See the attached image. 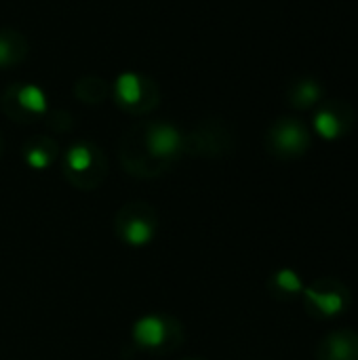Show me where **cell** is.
<instances>
[{
	"label": "cell",
	"instance_id": "cell-12",
	"mask_svg": "<svg viewBox=\"0 0 358 360\" xmlns=\"http://www.w3.org/2000/svg\"><path fill=\"white\" fill-rule=\"evenodd\" d=\"M68 165L72 171L76 173H82L91 167V150L87 146H74L70 152H68Z\"/></svg>",
	"mask_w": 358,
	"mask_h": 360
},
{
	"label": "cell",
	"instance_id": "cell-7",
	"mask_svg": "<svg viewBox=\"0 0 358 360\" xmlns=\"http://www.w3.org/2000/svg\"><path fill=\"white\" fill-rule=\"evenodd\" d=\"M135 340L146 346V348H154V346H160L167 338V327L160 319L156 316H148V319H141L137 325H135Z\"/></svg>",
	"mask_w": 358,
	"mask_h": 360
},
{
	"label": "cell",
	"instance_id": "cell-8",
	"mask_svg": "<svg viewBox=\"0 0 358 360\" xmlns=\"http://www.w3.org/2000/svg\"><path fill=\"white\" fill-rule=\"evenodd\" d=\"M17 99H19V103H21L23 110L34 112V114H44V112H46V105H49V103H46V95H44L42 89L36 86V84H25V86H21Z\"/></svg>",
	"mask_w": 358,
	"mask_h": 360
},
{
	"label": "cell",
	"instance_id": "cell-3",
	"mask_svg": "<svg viewBox=\"0 0 358 360\" xmlns=\"http://www.w3.org/2000/svg\"><path fill=\"white\" fill-rule=\"evenodd\" d=\"M308 304L321 314V316H338L346 310L348 306V289H344L335 281H319L317 285L308 287L304 291Z\"/></svg>",
	"mask_w": 358,
	"mask_h": 360
},
{
	"label": "cell",
	"instance_id": "cell-10",
	"mask_svg": "<svg viewBox=\"0 0 358 360\" xmlns=\"http://www.w3.org/2000/svg\"><path fill=\"white\" fill-rule=\"evenodd\" d=\"M152 234H154L152 226L143 219H133L124 226V238L131 245H146L152 238Z\"/></svg>",
	"mask_w": 358,
	"mask_h": 360
},
{
	"label": "cell",
	"instance_id": "cell-6",
	"mask_svg": "<svg viewBox=\"0 0 358 360\" xmlns=\"http://www.w3.org/2000/svg\"><path fill=\"white\" fill-rule=\"evenodd\" d=\"M289 99L295 108L300 110H308L317 103L323 101V86L321 82H317L314 78H304V80H298L293 86H291V93H289Z\"/></svg>",
	"mask_w": 358,
	"mask_h": 360
},
{
	"label": "cell",
	"instance_id": "cell-2",
	"mask_svg": "<svg viewBox=\"0 0 358 360\" xmlns=\"http://www.w3.org/2000/svg\"><path fill=\"white\" fill-rule=\"evenodd\" d=\"M270 146L281 156H302L310 148V133L300 120L283 118L270 131Z\"/></svg>",
	"mask_w": 358,
	"mask_h": 360
},
{
	"label": "cell",
	"instance_id": "cell-1",
	"mask_svg": "<svg viewBox=\"0 0 358 360\" xmlns=\"http://www.w3.org/2000/svg\"><path fill=\"white\" fill-rule=\"evenodd\" d=\"M312 124H314V131L319 137H323L327 141H335L350 133V129L354 124V110L350 103H346L342 99H329L317 110Z\"/></svg>",
	"mask_w": 358,
	"mask_h": 360
},
{
	"label": "cell",
	"instance_id": "cell-13",
	"mask_svg": "<svg viewBox=\"0 0 358 360\" xmlns=\"http://www.w3.org/2000/svg\"><path fill=\"white\" fill-rule=\"evenodd\" d=\"M25 160H27V165L30 167H34V169H44L46 165H49V154L46 152H42V150H38V148H34V150H30L27 154H25Z\"/></svg>",
	"mask_w": 358,
	"mask_h": 360
},
{
	"label": "cell",
	"instance_id": "cell-9",
	"mask_svg": "<svg viewBox=\"0 0 358 360\" xmlns=\"http://www.w3.org/2000/svg\"><path fill=\"white\" fill-rule=\"evenodd\" d=\"M116 93H118V99L127 105H133L141 99V82H139V76L127 72L122 74L118 80H116Z\"/></svg>",
	"mask_w": 358,
	"mask_h": 360
},
{
	"label": "cell",
	"instance_id": "cell-4",
	"mask_svg": "<svg viewBox=\"0 0 358 360\" xmlns=\"http://www.w3.org/2000/svg\"><path fill=\"white\" fill-rule=\"evenodd\" d=\"M319 360H358V335L354 331H335L319 348Z\"/></svg>",
	"mask_w": 358,
	"mask_h": 360
},
{
	"label": "cell",
	"instance_id": "cell-11",
	"mask_svg": "<svg viewBox=\"0 0 358 360\" xmlns=\"http://www.w3.org/2000/svg\"><path fill=\"white\" fill-rule=\"evenodd\" d=\"M274 285L283 291V293H289V295H300L304 293V285H302V278L298 272L285 268L281 272L274 274Z\"/></svg>",
	"mask_w": 358,
	"mask_h": 360
},
{
	"label": "cell",
	"instance_id": "cell-5",
	"mask_svg": "<svg viewBox=\"0 0 358 360\" xmlns=\"http://www.w3.org/2000/svg\"><path fill=\"white\" fill-rule=\"evenodd\" d=\"M148 143H150L152 154L165 158V156H173L181 148V135L173 127L160 124V127H154L152 129Z\"/></svg>",
	"mask_w": 358,
	"mask_h": 360
}]
</instances>
